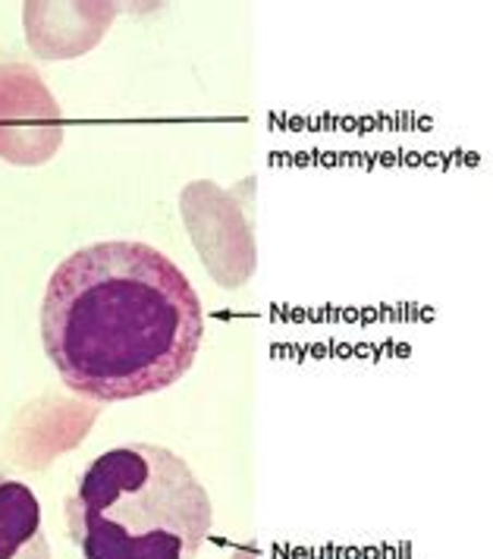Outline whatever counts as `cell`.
Listing matches in <instances>:
<instances>
[{"label": "cell", "mask_w": 493, "mask_h": 559, "mask_svg": "<svg viewBox=\"0 0 493 559\" xmlns=\"http://www.w3.org/2000/svg\"><path fill=\"white\" fill-rule=\"evenodd\" d=\"M67 525L85 559H195L214 507L185 459L157 443H130L79 475Z\"/></svg>", "instance_id": "cell-2"}, {"label": "cell", "mask_w": 493, "mask_h": 559, "mask_svg": "<svg viewBox=\"0 0 493 559\" xmlns=\"http://www.w3.org/2000/svg\"><path fill=\"white\" fill-rule=\"evenodd\" d=\"M205 336L195 286L148 242L110 239L60 261L41 302V340L60 381L95 403L160 393Z\"/></svg>", "instance_id": "cell-1"}, {"label": "cell", "mask_w": 493, "mask_h": 559, "mask_svg": "<svg viewBox=\"0 0 493 559\" xmlns=\"http://www.w3.org/2000/svg\"><path fill=\"white\" fill-rule=\"evenodd\" d=\"M0 559H51L38 497L0 472Z\"/></svg>", "instance_id": "cell-3"}]
</instances>
